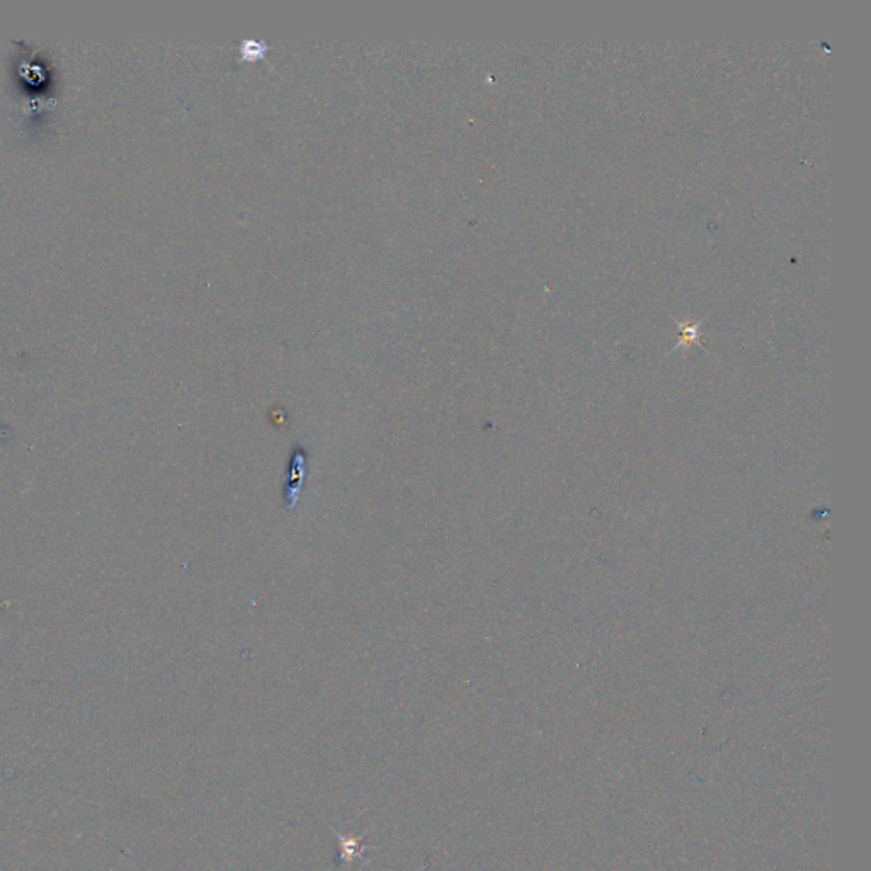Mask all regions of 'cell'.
<instances>
[{
	"label": "cell",
	"instance_id": "6da1fadb",
	"mask_svg": "<svg viewBox=\"0 0 871 871\" xmlns=\"http://www.w3.org/2000/svg\"><path fill=\"white\" fill-rule=\"evenodd\" d=\"M309 470V453L296 446L292 451V459H289V470H288V483H286L284 491V502L286 509H294L305 482V474Z\"/></svg>",
	"mask_w": 871,
	"mask_h": 871
}]
</instances>
